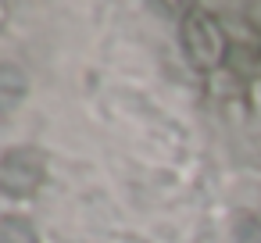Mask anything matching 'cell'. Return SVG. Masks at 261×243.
I'll use <instances>...</instances> for the list:
<instances>
[{
	"label": "cell",
	"mask_w": 261,
	"mask_h": 243,
	"mask_svg": "<svg viewBox=\"0 0 261 243\" xmlns=\"http://www.w3.org/2000/svg\"><path fill=\"white\" fill-rule=\"evenodd\" d=\"M0 243H40V232L22 214H0Z\"/></svg>",
	"instance_id": "3"
},
{
	"label": "cell",
	"mask_w": 261,
	"mask_h": 243,
	"mask_svg": "<svg viewBox=\"0 0 261 243\" xmlns=\"http://www.w3.org/2000/svg\"><path fill=\"white\" fill-rule=\"evenodd\" d=\"M25 86H29V83H25V75H22L18 65H0V100H4V97H8L11 104L22 100V97H25Z\"/></svg>",
	"instance_id": "4"
},
{
	"label": "cell",
	"mask_w": 261,
	"mask_h": 243,
	"mask_svg": "<svg viewBox=\"0 0 261 243\" xmlns=\"http://www.w3.org/2000/svg\"><path fill=\"white\" fill-rule=\"evenodd\" d=\"M179 40H182V50H186V61L197 68V72H211L225 61V33H222V22L204 11V8H190L179 22Z\"/></svg>",
	"instance_id": "1"
},
{
	"label": "cell",
	"mask_w": 261,
	"mask_h": 243,
	"mask_svg": "<svg viewBox=\"0 0 261 243\" xmlns=\"http://www.w3.org/2000/svg\"><path fill=\"white\" fill-rule=\"evenodd\" d=\"M236 243H261V218L254 214L236 218Z\"/></svg>",
	"instance_id": "5"
},
{
	"label": "cell",
	"mask_w": 261,
	"mask_h": 243,
	"mask_svg": "<svg viewBox=\"0 0 261 243\" xmlns=\"http://www.w3.org/2000/svg\"><path fill=\"white\" fill-rule=\"evenodd\" d=\"M47 179V154L40 147H11L0 154V193L33 197Z\"/></svg>",
	"instance_id": "2"
}]
</instances>
